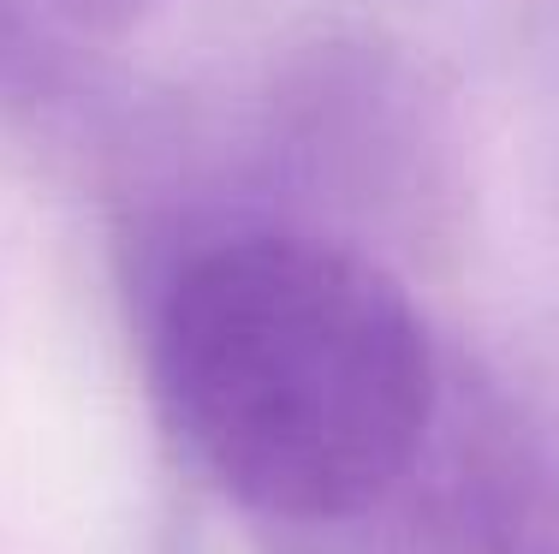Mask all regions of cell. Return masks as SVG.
<instances>
[{
    "mask_svg": "<svg viewBox=\"0 0 559 554\" xmlns=\"http://www.w3.org/2000/svg\"><path fill=\"white\" fill-rule=\"evenodd\" d=\"M155 381L197 465L286 524L388 500L435 424L405 286L310 233H226L185 257L155 310Z\"/></svg>",
    "mask_w": 559,
    "mask_h": 554,
    "instance_id": "6da1fadb",
    "label": "cell"
},
{
    "mask_svg": "<svg viewBox=\"0 0 559 554\" xmlns=\"http://www.w3.org/2000/svg\"><path fill=\"white\" fill-rule=\"evenodd\" d=\"M162 7L167 0H48V12L84 36H126L143 19H155Z\"/></svg>",
    "mask_w": 559,
    "mask_h": 554,
    "instance_id": "3957f363",
    "label": "cell"
},
{
    "mask_svg": "<svg viewBox=\"0 0 559 554\" xmlns=\"http://www.w3.org/2000/svg\"><path fill=\"white\" fill-rule=\"evenodd\" d=\"M55 78V48L24 12V0H0V102H24L48 90Z\"/></svg>",
    "mask_w": 559,
    "mask_h": 554,
    "instance_id": "7a4b0ae2",
    "label": "cell"
}]
</instances>
